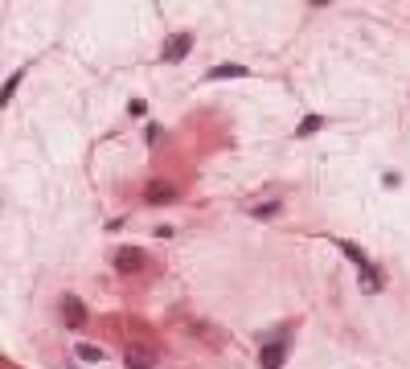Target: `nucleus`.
Listing matches in <instances>:
<instances>
[{"mask_svg":"<svg viewBox=\"0 0 410 369\" xmlns=\"http://www.w3.org/2000/svg\"><path fill=\"white\" fill-rule=\"evenodd\" d=\"M16 82H21V74H12V78H8V86H4V103L12 99V90H16Z\"/></svg>","mask_w":410,"mask_h":369,"instance_id":"obj_11","label":"nucleus"},{"mask_svg":"<svg viewBox=\"0 0 410 369\" xmlns=\"http://www.w3.org/2000/svg\"><path fill=\"white\" fill-rule=\"evenodd\" d=\"M62 316H66L70 329H82V325H86V308H82V300H78V296H66V300H62Z\"/></svg>","mask_w":410,"mask_h":369,"instance_id":"obj_4","label":"nucleus"},{"mask_svg":"<svg viewBox=\"0 0 410 369\" xmlns=\"http://www.w3.org/2000/svg\"><path fill=\"white\" fill-rule=\"evenodd\" d=\"M316 127H320V119H316V115H312V119H304V123H300V131H296V136H312V131H316Z\"/></svg>","mask_w":410,"mask_h":369,"instance_id":"obj_10","label":"nucleus"},{"mask_svg":"<svg viewBox=\"0 0 410 369\" xmlns=\"http://www.w3.org/2000/svg\"><path fill=\"white\" fill-rule=\"evenodd\" d=\"M172 201V185H148V205H168Z\"/></svg>","mask_w":410,"mask_h":369,"instance_id":"obj_5","label":"nucleus"},{"mask_svg":"<svg viewBox=\"0 0 410 369\" xmlns=\"http://www.w3.org/2000/svg\"><path fill=\"white\" fill-rule=\"evenodd\" d=\"M271 214H279V205H259L255 209V218H271Z\"/></svg>","mask_w":410,"mask_h":369,"instance_id":"obj_12","label":"nucleus"},{"mask_svg":"<svg viewBox=\"0 0 410 369\" xmlns=\"http://www.w3.org/2000/svg\"><path fill=\"white\" fill-rule=\"evenodd\" d=\"M115 267H119L123 275L144 271V251H136V246H119V251H115Z\"/></svg>","mask_w":410,"mask_h":369,"instance_id":"obj_1","label":"nucleus"},{"mask_svg":"<svg viewBox=\"0 0 410 369\" xmlns=\"http://www.w3.org/2000/svg\"><path fill=\"white\" fill-rule=\"evenodd\" d=\"M189 49H193V33H177V37L160 49V58H164V62H181Z\"/></svg>","mask_w":410,"mask_h":369,"instance_id":"obj_3","label":"nucleus"},{"mask_svg":"<svg viewBox=\"0 0 410 369\" xmlns=\"http://www.w3.org/2000/svg\"><path fill=\"white\" fill-rule=\"evenodd\" d=\"M78 357L82 361H103V349L99 345H78Z\"/></svg>","mask_w":410,"mask_h":369,"instance_id":"obj_9","label":"nucleus"},{"mask_svg":"<svg viewBox=\"0 0 410 369\" xmlns=\"http://www.w3.org/2000/svg\"><path fill=\"white\" fill-rule=\"evenodd\" d=\"M246 74V66H218V70H209V78H242Z\"/></svg>","mask_w":410,"mask_h":369,"instance_id":"obj_8","label":"nucleus"},{"mask_svg":"<svg viewBox=\"0 0 410 369\" xmlns=\"http://www.w3.org/2000/svg\"><path fill=\"white\" fill-rule=\"evenodd\" d=\"M152 361H156V357H152L148 349H127V366H136V369H148Z\"/></svg>","mask_w":410,"mask_h":369,"instance_id":"obj_6","label":"nucleus"},{"mask_svg":"<svg viewBox=\"0 0 410 369\" xmlns=\"http://www.w3.org/2000/svg\"><path fill=\"white\" fill-rule=\"evenodd\" d=\"M283 357H287V341H271V345L259 349V366L263 369H279L283 366Z\"/></svg>","mask_w":410,"mask_h":369,"instance_id":"obj_2","label":"nucleus"},{"mask_svg":"<svg viewBox=\"0 0 410 369\" xmlns=\"http://www.w3.org/2000/svg\"><path fill=\"white\" fill-rule=\"evenodd\" d=\"M341 251H345V255H349V259H353V263H357L361 271H370V259H366V251H357L353 242H341Z\"/></svg>","mask_w":410,"mask_h":369,"instance_id":"obj_7","label":"nucleus"}]
</instances>
